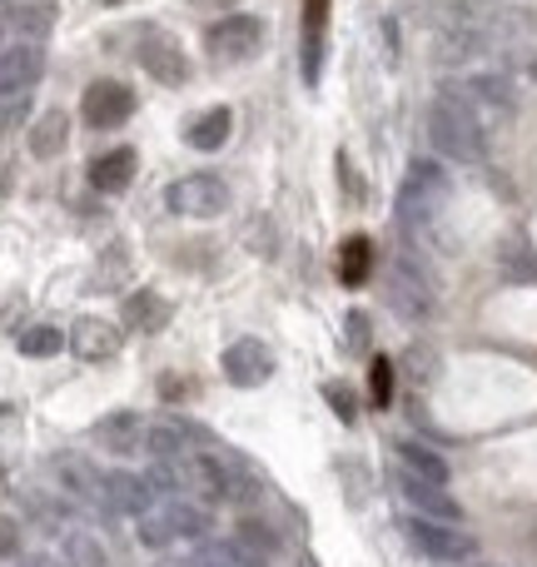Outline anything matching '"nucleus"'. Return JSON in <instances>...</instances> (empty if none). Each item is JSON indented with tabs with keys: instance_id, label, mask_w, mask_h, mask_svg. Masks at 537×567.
I'll return each instance as SVG.
<instances>
[{
	"instance_id": "43",
	"label": "nucleus",
	"mask_w": 537,
	"mask_h": 567,
	"mask_svg": "<svg viewBox=\"0 0 537 567\" xmlns=\"http://www.w3.org/2000/svg\"><path fill=\"white\" fill-rule=\"evenodd\" d=\"M105 6H125V0H105Z\"/></svg>"
},
{
	"instance_id": "29",
	"label": "nucleus",
	"mask_w": 537,
	"mask_h": 567,
	"mask_svg": "<svg viewBox=\"0 0 537 567\" xmlns=\"http://www.w3.org/2000/svg\"><path fill=\"white\" fill-rule=\"evenodd\" d=\"M16 343H20V353H25V359H50V353L65 349V333H60L55 323H35V329H25Z\"/></svg>"
},
{
	"instance_id": "22",
	"label": "nucleus",
	"mask_w": 537,
	"mask_h": 567,
	"mask_svg": "<svg viewBox=\"0 0 537 567\" xmlns=\"http://www.w3.org/2000/svg\"><path fill=\"white\" fill-rule=\"evenodd\" d=\"M135 150H110V155H100L95 165H90V185L105 189V195H115V189H125L130 179H135Z\"/></svg>"
},
{
	"instance_id": "15",
	"label": "nucleus",
	"mask_w": 537,
	"mask_h": 567,
	"mask_svg": "<svg viewBox=\"0 0 537 567\" xmlns=\"http://www.w3.org/2000/svg\"><path fill=\"white\" fill-rule=\"evenodd\" d=\"M105 503L110 513H130V518H140V513H149L159 503V488L149 478H135V473H105Z\"/></svg>"
},
{
	"instance_id": "9",
	"label": "nucleus",
	"mask_w": 537,
	"mask_h": 567,
	"mask_svg": "<svg viewBox=\"0 0 537 567\" xmlns=\"http://www.w3.org/2000/svg\"><path fill=\"white\" fill-rule=\"evenodd\" d=\"M40 75H45V50H40V40H10V45H0V100L25 95Z\"/></svg>"
},
{
	"instance_id": "20",
	"label": "nucleus",
	"mask_w": 537,
	"mask_h": 567,
	"mask_svg": "<svg viewBox=\"0 0 537 567\" xmlns=\"http://www.w3.org/2000/svg\"><path fill=\"white\" fill-rule=\"evenodd\" d=\"M393 458H399V468L413 473V478H428V483H443V488H448V463H443V453H433L428 443L399 439L393 443Z\"/></svg>"
},
{
	"instance_id": "17",
	"label": "nucleus",
	"mask_w": 537,
	"mask_h": 567,
	"mask_svg": "<svg viewBox=\"0 0 537 567\" xmlns=\"http://www.w3.org/2000/svg\"><path fill=\"white\" fill-rule=\"evenodd\" d=\"M65 343L85 363H105V359H115V353H120V329H115V323H105V319H75V323H70V339Z\"/></svg>"
},
{
	"instance_id": "18",
	"label": "nucleus",
	"mask_w": 537,
	"mask_h": 567,
	"mask_svg": "<svg viewBox=\"0 0 537 567\" xmlns=\"http://www.w3.org/2000/svg\"><path fill=\"white\" fill-rule=\"evenodd\" d=\"M323 35H329V0H303V80L323 75Z\"/></svg>"
},
{
	"instance_id": "39",
	"label": "nucleus",
	"mask_w": 537,
	"mask_h": 567,
	"mask_svg": "<svg viewBox=\"0 0 537 567\" xmlns=\"http://www.w3.org/2000/svg\"><path fill=\"white\" fill-rule=\"evenodd\" d=\"M155 567H199V558H179V553H169V558H159Z\"/></svg>"
},
{
	"instance_id": "6",
	"label": "nucleus",
	"mask_w": 537,
	"mask_h": 567,
	"mask_svg": "<svg viewBox=\"0 0 537 567\" xmlns=\"http://www.w3.org/2000/svg\"><path fill=\"white\" fill-rule=\"evenodd\" d=\"M169 209L175 215H189V219H219L229 209V185L219 175H185L169 185Z\"/></svg>"
},
{
	"instance_id": "7",
	"label": "nucleus",
	"mask_w": 537,
	"mask_h": 567,
	"mask_svg": "<svg viewBox=\"0 0 537 567\" xmlns=\"http://www.w3.org/2000/svg\"><path fill=\"white\" fill-rule=\"evenodd\" d=\"M205 45H209V55H215L219 65H225V60H229V65L255 60L259 45H265V20H259V16H225L219 25H209Z\"/></svg>"
},
{
	"instance_id": "10",
	"label": "nucleus",
	"mask_w": 537,
	"mask_h": 567,
	"mask_svg": "<svg viewBox=\"0 0 537 567\" xmlns=\"http://www.w3.org/2000/svg\"><path fill=\"white\" fill-rule=\"evenodd\" d=\"M80 115H85L90 130H115L135 115V95H130V85H120V80H95V85L85 90V100H80Z\"/></svg>"
},
{
	"instance_id": "4",
	"label": "nucleus",
	"mask_w": 537,
	"mask_h": 567,
	"mask_svg": "<svg viewBox=\"0 0 537 567\" xmlns=\"http://www.w3.org/2000/svg\"><path fill=\"white\" fill-rule=\"evenodd\" d=\"M403 538H409L428 563H468V558H478V543H473L458 523H438V518H423V513H409V518H403Z\"/></svg>"
},
{
	"instance_id": "40",
	"label": "nucleus",
	"mask_w": 537,
	"mask_h": 567,
	"mask_svg": "<svg viewBox=\"0 0 537 567\" xmlns=\"http://www.w3.org/2000/svg\"><path fill=\"white\" fill-rule=\"evenodd\" d=\"M10 195V175H6V165H0V199Z\"/></svg>"
},
{
	"instance_id": "24",
	"label": "nucleus",
	"mask_w": 537,
	"mask_h": 567,
	"mask_svg": "<svg viewBox=\"0 0 537 567\" xmlns=\"http://www.w3.org/2000/svg\"><path fill=\"white\" fill-rule=\"evenodd\" d=\"M229 130H235V110H229V105H215V110H205V115L189 125V145L205 150V155H215V150L229 140Z\"/></svg>"
},
{
	"instance_id": "28",
	"label": "nucleus",
	"mask_w": 537,
	"mask_h": 567,
	"mask_svg": "<svg viewBox=\"0 0 537 567\" xmlns=\"http://www.w3.org/2000/svg\"><path fill=\"white\" fill-rule=\"evenodd\" d=\"M165 513H169V528H175V538H205L209 533V508H199V503H185V498H175V503H165Z\"/></svg>"
},
{
	"instance_id": "12",
	"label": "nucleus",
	"mask_w": 537,
	"mask_h": 567,
	"mask_svg": "<svg viewBox=\"0 0 537 567\" xmlns=\"http://www.w3.org/2000/svg\"><path fill=\"white\" fill-rule=\"evenodd\" d=\"M140 65H145L149 80H155V85H165V90H179L189 80L185 50H179L175 40H165V35H149L145 45H140Z\"/></svg>"
},
{
	"instance_id": "44",
	"label": "nucleus",
	"mask_w": 537,
	"mask_h": 567,
	"mask_svg": "<svg viewBox=\"0 0 537 567\" xmlns=\"http://www.w3.org/2000/svg\"><path fill=\"white\" fill-rule=\"evenodd\" d=\"M199 6H209V0H199Z\"/></svg>"
},
{
	"instance_id": "30",
	"label": "nucleus",
	"mask_w": 537,
	"mask_h": 567,
	"mask_svg": "<svg viewBox=\"0 0 537 567\" xmlns=\"http://www.w3.org/2000/svg\"><path fill=\"white\" fill-rule=\"evenodd\" d=\"M140 543H145V548H169V543H179L175 528H169V513L165 508L140 513Z\"/></svg>"
},
{
	"instance_id": "25",
	"label": "nucleus",
	"mask_w": 537,
	"mask_h": 567,
	"mask_svg": "<svg viewBox=\"0 0 537 567\" xmlns=\"http://www.w3.org/2000/svg\"><path fill=\"white\" fill-rule=\"evenodd\" d=\"M60 563L65 567H110V553L100 548L95 533L70 528V533H60Z\"/></svg>"
},
{
	"instance_id": "16",
	"label": "nucleus",
	"mask_w": 537,
	"mask_h": 567,
	"mask_svg": "<svg viewBox=\"0 0 537 567\" xmlns=\"http://www.w3.org/2000/svg\"><path fill=\"white\" fill-rule=\"evenodd\" d=\"M145 429L149 423L140 419V413L120 409V413H105V419L95 423V443L100 449H110V453H120V458H130V453L145 449Z\"/></svg>"
},
{
	"instance_id": "5",
	"label": "nucleus",
	"mask_w": 537,
	"mask_h": 567,
	"mask_svg": "<svg viewBox=\"0 0 537 567\" xmlns=\"http://www.w3.org/2000/svg\"><path fill=\"white\" fill-rule=\"evenodd\" d=\"M389 309L399 313L403 323H428L433 309H438L433 279L423 275L409 255H399V259H393V269H389Z\"/></svg>"
},
{
	"instance_id": "37",
	"label": "nucleus",
	"mask_w": 537,
	"mask_h": 567,
	"mask_svg": "<svg viewBox=\"0 0 537 567\" xmlns=\"http://www.w3.org/2000/svg\"><path fill=\"white\" fill-rule=\"evenodd\" d=\"M20 567H65V563L50 558V553H30V558H20Z\"/></svg>"
},
{
	"instance_id": "33",
	"label": "nucleus",
	"mask_w": 537,
	"mask_h": 567,
	"mask_svg": "<svg viewBox=\"0 0 537 567\" xmlns=\"http://www.w3.org/2000/svg\"><path fill=\"white\" fill-rule=\"evenodd\" d=\"M389 399H393V369H389V359H379L373 363V403L389 409Z\"/></svg>"
},
{
	"instance_id": "11",
	"label": "nucleus",
	"mask_w": 537,
	"mask_h": 567,
	"mask_svg": "<svg viewBox=\"0 0 537 567\" xmlns=\"http://www.w3.org/2000/svg\"><path fill=\"white\" fill-rule=\"evenodd\" d=\"M219 369H225V379L235 389H259V383L273 379V353L259 339H235L225 349V359H219Z\"/></svg>"
},
{
	"instance_id": "19",
	"label": "nucleus",
	"mask_w": 537,
	"mask_h": 567,
	"mask_svg": "<svg viewBox=\"0 0 537 567\" xmlns=\"http://www.w3.org/2000/svg\"><path fill=\"white\" fill-rule=\"evenodd\" d=\"M120 323H130V329H140V333H159L169 323V299L155 289H135L120 303Z\"/></svg>"
},
{
	"instance_id": "14",
	"label": "nucleus",
	"mask_w": 537,
	"mask_h": 567,
	"mask_svg": "<svg viewBox=\"0 0 537 567\" xmlns=\"http://www.w3.org/2000/svg\"><path fill=\"white\" fill-rule=\"evenodd\" d=\"M503 6H508V0H428L423 20H428L433 30H463V25H483V20H493Z\"/></svg>"
},
{
	"instance_id": "23",
	"label": "nucleus",
	"mask_w": 537,
	"mask_h": 567,
	"mask_svg": "<svg viewBox=\"0 0 537 567\" xmlns=\"http://www.w3.org/2000/svg\"><path fill=\"white\" fill-rule=\"evenodd\" d=\"M65 140H70V115H65V110H45V115L30 125V155L50 159V155H60V150H65Z\"/></svg>"
},
{
	"instance_id": "34",
	"label": "nucleus",
	"mask_w": 537,
	"mask_h": 567,
	"mask_svg": "<svg viewBox=\"0 0 537 567\" xmlns=\"http://www.w3.org/2000/svg\"><path fill=\"white\" fill-rule=\"evenodd\" d=\"M0 558H20V523L6 518V513H0Z\"/></svg>"
},
{
	"instance_id": "27",
	"label": "nucleus",
	"mask_w": 537,
	"mask_h": 567,
	"mask_svg": "<svg viewBox=\"0 0 537 567\" xmlns=\"http://www.w3.org/2000/svg\"><path fill=\"white\" fill-rule=\"evenodd\" d=\"M199 567H269V558L245 548L239 538H229V543H209V548L199 553Z\"/></svg>"
},
{
	"instance_id": "26",
	"label": "nucleus",
	"mask_w": 537,
	"mask_h": 567,
	"mask_svg": "<svg viewBox=\"0 0 537 567\" xmlns=\"http://www.w3.org/2000/svg\"><path fill=\"white\" fill-rule=\"evenodd\" d=\"M369 269H373V245H369L363 235H353L349 245H343V255H339V279H343V289H363Z\"/></svg>"
},
{
	"instance_id": "41",
	"label": "nucleus",
	"mask_w": 537,
	"mask_h": 567,
	"mask_svg": "<svg viewBox=\"0 0 537 567\" xmlns=\"http://www.w3.org/2000/svg\"><path fill=\"white\" fill-rule=\"evenodd\" d=\"M448 567H493V563H478V558H468V563H448Z\"/></svg>"
},
{
	"instance_id": "1",
	"label": "nucleus",
	"mask_w": 537,
	"mask_h": 567,
	"mask_svg": "<svg viewBox=\"0 0 537 567\" xmlns=\"http://www.w3.org/2000/svg\"><path fill=\"white\" fill-rule=\"evenodd\" d=\"M438 95L453 100L458 110H468L488 135L513 125V115H518V90H513V80L498 75V70H463V75H448L438 85Z\"/></svg>"
},
{
	"instance_id": "3",
	"label": "nucleus",
	"mask_w": 537,
	"mask_h": 567,
	"mask_svg": "<svg viewBox=\"0 0 537 567\" xmlns=\"http://www.w3.org/2000/svg\"><path fill=\"white\" fill-rule=\"evenodd\" d=\"M448 195H453V185H448V175H443V165H433V159H413L409 175H403V185H399V225L409 229L413 239H423L433 225H438Z\"/></svg>"
},
{
	"instance_id": "36",
	"label": "nucleus",
	"mask_w": 537,
	"mask_h": 567,
	"mask_svg": "<svg viewBox=\"0 0 537 567\" xmlns=\"http://www.w3.org/2000/svg\"><path fill=\"white\" fill-rule=\"evenodd\" d=\"M20 120H25V105H0V135H10Z\"/></svg>"
},
{
	"instance_id": "42",
	"label": "nucleus",
	"mask_w": 537,
	"mask_h": 567,
	"mask_svg": "<svg viewBox=\"0 0 537 567\" xmlns=\"http://www.w3.org/2000/svg\"><path fill=\"white\" fill-rule=\"evenodd\" d=\"M528 75H533V80H537V55H533V65H528Z\"/></svg>"
},
{
	"instance_id": "31",
	"label": "nucleus",
	"mask_w": 537,
	"mask_h": 567,
	"mask_svg": "<svg viewBox=\"0 0 537 567\" xmlns=\"http://www.w3.org/2000/svg\"><path fill=\"white\" fill-rule=\"evenodd\" d=\"M25 508L35 513L40 528H45V533H60V528H65V508H55V503L40 498V493H25Z\"/></svg>"
},
{
	"instance_id": "8",
	"label": "nucleus",
	"mask_w": 537,
	"mask_h": 567,
	"mask_svg": "<svg viewBox=\"0 0 537 567\" xmlns=\"http://www.w3.org/2000/svg\"><path fill=\"white\" fill-rule=\"evenodd\" d=\"M50 468H55L60 488H65L75 503H85V508H95V513H110V503H105V473H100L95 463L85 458V453H55V458H50ZM110 518H115V513H110Z\"/></svg>"
},
{
	"instance_id": "32",
	"label": "nucleus",
	"mask_w": 537,
	"mask_h": 567,
	"mask_svg": "<svg viewBox=\"0 0 537 567\" xmlns=\"http://www.w3.org/2000/svg\"><path fill=\"white\" fill-rule=\"evenodd\" d=\"M235 538L245 543V548L265 553V558L273 553V528H265V523H259V518H245V523H239V533H235Z\"/></svg>"
},
{
	"instance_id": "21",
	"label": "nucleus",
	"mask_w": 537,
	"mask_h": 567,
	"mask_svg": "<svg viewBox=\"0 0 537 567\" xmlns=\"http://www.w3.org/2000/svg\"><path fill=\"white\" fill-rule=\"evenodd\" d=\"M145 453H149L155 463L185 458V453H195V449H189V429H185V423H175V419L149 423V429H145Z\"/></svg>"
},
{
	"instance_id": "2",
	"label": "nucleus",
	"mask_w": 537,
	"mask_h": 567,
	"mask_svg": "<svg viewBox=\"0 0 537 567\" xmlns=\"http://www.w3.org/2000/svg\"><path fill=\"white\" fill-rule=\"evenodd\" d=\"M423 130H428V150L438 159H448V165H488V130L478 125V120L468 115V110H458L453 100H433L428 115H423Z\"/></svg>"
},
{
	"instance_id": "35",
	"label": "nucleus",
	"mask_w": 537,
	"mask_h": 567,
	"mask_svg": "<svg viewBox=\"0 0 537 567\" xmlns=\"http://www.w3.org/2000/svg\"><path fill=\"white\" fill-rule=\"evenodd\" d=\"M333 399V413H339V419H353V399H349V389H339V383H329V389H323Z\"/></svg>"
},
{
	"instance_id": "13",
	"label": "nucleus",
	"mask_w": 537,
	"mask_h": 567,
	"mask_svg": "<svg viewBox=\"0 0 537 567\" xmlns=\"http://www.w3.org/2000/svg\"><path fill=\"white\" fill-rule=\"evenodd\" d=\"M399 493L409 498L413 513H423V518H438V523H458L463 508L448 498V488L443 483H428V478H413V473H399Z\"/></svg>"
},
{
	"instance_id": "38",
	"label": "nucleus",
	"mask_w": 537,
	"mask_h": 567,
	"mask_svg": "<svg viewBox=\"0 0 537 567\" xmlns=\"http://www.w3.org/2000/svg\"><path fill=\"white\" fill-rule=\"evenodd\" d=\"M349 323H353V329H349V339H353V343H363V339H369V319H363V313H353Z\"/></svg>"
}]
</instances>
